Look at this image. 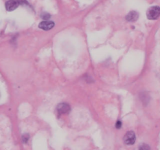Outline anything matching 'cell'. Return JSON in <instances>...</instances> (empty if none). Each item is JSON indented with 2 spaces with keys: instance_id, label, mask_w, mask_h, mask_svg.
I'll return each instance as SVG.
<instances>
[{
  "instance_id": "3",
  "label": "cell",
  "mask_w": 160,
  "mask_h": 150,
  "mask_svg": "<svg viewBox=\"0 0 160 150\" xmlns=\"http://www.w3.org/2000/svg\"><path fill=\"white\" fill-rule=\"evenodd\" d=\"M57 111L60 114H68L70 111V107L67 103L59 104L58 106H57Z\"/></svg>"
},
{
  "instance_id": "8",
  "label": "cell",
  "mask_w": 160,
  "mask_h": 150,
  "mask_svg": "<svg viewBox=\"0 0 160 150\" xmlns=\"http://www.w3.org/2000/svg\"><path fill=\"white\" fill-rule=\"evenodd\" d=\"M41 17L43 19H45V20H48V19L50 17V15H49V14H48V13H43L42 14H41Z\"/></svg>"
},
{
  "instance_id": "2",
  "label": "cell",
  "mask_w": 160,
  "mask_h": 150,
  "mask_svg": "<svg viewBox=\"0 0 160 150\" xmlns=\"http://www.w3.org/2000/svg\"><path fill=\"white\" fill-rule=\"evenodd\" d=\"M124 142L127 145H133L135 142L136 136L134 131H128L124 136Z\"/></svg>"
},
{
  "instance_id": "4",
  "label": "cell",
  "mask_w": 160,
  "mask_h": 150,
  "mask_svg": "<svg viewBox=\"0 0 160 150\" xmlns=\"http://www.w3.org/2000/svg\"><path fill=\"white\" fill-rule=\"evenodd\" d=\"M19 6L16 0H8L5 3V9L8 11H13L16 10Z\"/></svg>"
},
{
  "instance_id": "5",
  "label": "cell",
  "mask_w": 160,
  "mask_h": 150,
  "mask_svg": "<svg viewBox=\"0 0 160 150\" xmlns=\"http://www.w3.org/2000/svg\"><path fill=\"white\" fill-rule=\"evenodd\" d=\"M54 22L49 21H42V22H41V23H39V28L41 29H43V30H45V31H48V30L52 29V28L54 27Z\"/></svg>"
},
{
  "instance_id": "6",
  "label": "cell",
  "mask_w": 160,
  "mask_h": 150,
  "mask_svg": "<svg viewBox=\"0 0 160 150\" xmlns=\"http://www.w3.org/2000/svg\"><path fill=\"white\" fill-rule=\"evenodd\" d=\"M138 13L135 11H131L128 14L126 17V19H127V21H130V22H134V21H136L138 19Z\"/></svg>"
},
{
  "instance_id": "9",
  "label": "cell",
  "mask_w": 160,
  "mask_h": 150,
  "mask_svg": "<svg viewBox=\"0 0 160 150\" xmlns=\"http://www.w3.org/2000/svg\"><path fill=\"white\" fill-rule=\"evenodd\" d=\"M28 138H29L28 135H23V142H27V140H28Z\"/></svg>"
},
{
  "instance_id": "1",
  "label": "cell",
  "mask_w": 160,
  "mask_h": 150,
  "mask_svg": "<svg viewBox=\"0 0 160 150\" xmlns=\"http://www.w3.org/2000/svg\"><path fill=\"white\" fill-rule=\"evenodd\" d=\"M160 16V7L155 6L149 8L147 11V17L149 20H156Z\"/></svg>"
},
{
  "instance_id": "10",
  "label": "cell",
  "mask_w": 160,
  "mask_h": 150,
  "mask_svg": "<svg viewBox=\"0 0 160 150\" xmlns=\"http://www.w3.org/2000/svg\"><path fill=\"white\" fill-rule=\"evenodd\" d=\"M121 125H122L121 122L117 121L116 122V128H120V127H121Z\"/></svg>"
},
{
  "instance_id": "7",
  "label": "cell",
  "mask_w": 160,
  "mask_h": 150,
  "mask_svg": "<svg viewBox=\"0 0 160 150\" xmlns=\"http://www.w3.org/2000/svg\"><path fill=\"white\" fill-rule=\"evenodd\" d=\"M19 5H27L28 3L26 0H16Z\"/></svg>"
}]
</instances>
